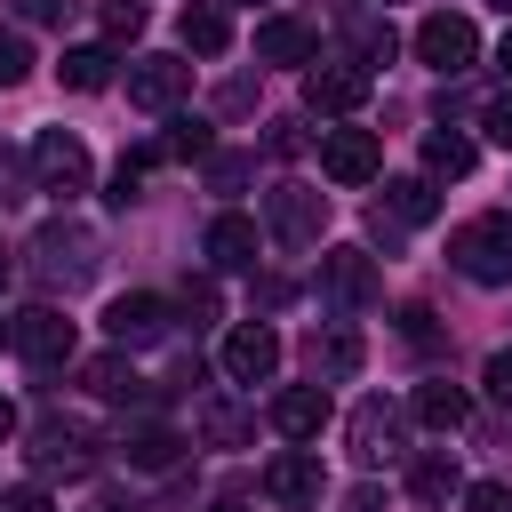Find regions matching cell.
Listing matches in <instances>:
<instances>
[{"label": "cell", "instance_id": "1", "mask_svg": "<svg viewBox=\"0 0 512 512\" xmlns=\"http://www.w3.org/2000/svg\"><path fill=\"white\" fill-rule=\"evenodd\" d=\"M96 264H104V248H96V232H88V224H72V216L40 224V232H32V248H24V272H32L48 296H80V288L96 280Z\"/></svg>", "mask_w": 512, "mask_h": 512}, {"label": "cell", "instance_id": "2", "mask_svg": "<svg viewBox=\"0 0 512 512\" xmlns=\"http://www.w3.org/2000/svg\"><path fill=\"white\" fill-rule=\"evenodd\" d=\"M448 264L464 272V280H480V288H504L512 280V216L496 208V216H464L456 232H448Z\"/></svg>", "mask_w": 512, "mask_h": 512}, {"label": "cell", "instance_id": "3", "mask_svg": "<svg viewBox=\"0 0 512 512\" xmlns=\"http://www.w3.org/2000/svg\"><path fill=\"white\" fill-rule=\"evenodd\" d=\"M376 296H384V272H376L368 248H328L320 256V304L328 312H368Z\"/></svg>", "mask_w": 512, "mask_h": 512}, {"label": "cell", "instance_id": "4", "mask_svg": "<svg viewBox=\"0 0 512 512\" xmlns=\"http://www.w3.org/2000/svg\"><path fill=\"white\" fill-rule=\"evenodd\" d=\"M88 144L72 136V128H40V144H32V184L40 192H56V200H72V192H88Z\"/></svg>", "mask_w": 512, "mask_h": 512}, {"label": "cell", "instance_id": "5", "mask_svg": "<svg viewBox=\"0 0 512 512\" xmlns=\"http://www.w3.org/2000/svg\"><path fill=\"white\" fill-rule=\"evenodd\" d=\"M8 344H16L32 368H64V360L80 352V328H72L56 304H32V312H16V320H8Z\"/></svg>", "mask_w": 512, "mask_h": 512}, {"label": "cell", "instance_id": "6", "mask_svg": "<svg viewBox=\"0 0 512 512\" xmlns=\"http://www.w3.org/2000/svg\"><path fill=\"white\" fill-rule=\"evenodd\" d=\"M96 424H80V416H40L32 424V472H88L96 464Z\"/></svg>", "mask_w": 512, "mask_h": 512}, {"label": "cell", "instance_id": "7", "mask_svg": "<svg viewBox=\"0 0 512 512\" xmlns=\"http://www.w3.org/2000/svg\"><path fill=\"white\" fill-rule=\"evenodd\" d=\"M416 56L440 72V80H456V72H472V56H480V32H472V16H424L416 24Z\"/></svg>", "mask_w": 512, "mask_h": 512}, {"label": "cell", "instance_id": "8", "mask_svg": "<svg viewBox=\"0 0 512 512\" xmlns=\"http://www.w3.org/2000/svg\"><path fill=\"white\" fill-rule=\"evenodd\" d=\"M264 224H272V240L312 248V240H320V224H328V192H312V184H272Z\"/></svg>", "mask_w": 512, "mask_h": 512}, {"label": "cell", "instance_id": "9", "mask_svg": "<svg viewBox=\"0 0 512 512\" xmlns=\"http://www.w3.org/2000/svg\"><path fill=\"white\" fill-rule=\"evenodd\" d=\"M344 440H352L360 464H392V456L408 448V408H392V400H360L352 424H344Z\"/></svg>", "mask_w": 512, "mask_h": 512}, {"label": "cell", "instance_id": "10", "mask_svg": "<svg viewBox=\"0 0 512 512\" xmlns=\"http://www.w3.org/2000/svg\"><path fill=\"white\" fill-rule=\"evenodd\" d=\"M192 96V64L184 56H136L128 64V104L136 112H176Z\"/></svg>", "mask_w": 512, "mask_h": 512}, {"label": "cell", "instance_id": "11", "mask_svg": "<svg viewBox=\"0 0 512 512\" xmlns=\"http://www.w3.org/2000/svg\"><path fill=\"white\" fill-rule=\"evenodd\" d=\"M368 88H376V72H368V64H312V72H304V104H312L320 120L360 112V104H368Z\"/></svg>", "mask_w": 512, "mask_h": 512}, {"label": "cell", "instance_id": "12", "mask_svg": "<svg viewBox=\"0 0 512 512\" xmlns=\"http://www.w3.org/2000/svg\"><path fill=\"white\" fill-rule=\"evenodd\" d=\"M320 168H328V184H368L384 168L376 128H320Z\"/></svg>", "mask_w": 512, "mask_h": 512}, {"label": "cell", "instance_id": "13", "mask_svg": "<svg viewBox=\"0 0 512 512\" xmlns=\"http://www.w3.org/2000/svg\"><path fill=\"white\" fill-rule=\"evenodd\" d=\"M104 336H112L120 352H136V344H160V336H168V296H152V288H136V296H112V312H104Z\"/></svg>", "mask_w": 512, "mask_h": 512}, {"label": "cell", "instance_id": "14", "mask_svg": "<svg viewBox=\"0 0 512 512\" xmlns=\"http://www.w3.org/2000/svg\"><path fill=\"white\" fill-rule=\"evenodd\" d=\"M216 360H224V376H232V384H264V376L280 368V336H272L264 320H240V328L224 336V352H216Z\"/></svg>", "mask_w": 512, "mask_h": 512}, {"label": "cell", "instance_id": "15", "mask_svg": "<svg viewBox=\"0 0 512 512\" xmlns=\"http://www.w3.org/2000/svg\"><path fill=\"white\" fill-rule=\"evenodd\" d=\"M272 432L320 440V432H328V384H288V392H272Z\"/></svg>", "mask_w": 512, "mask_h": 512}, {"label": "cell", "instance_id": "16", "mask_svg": "<svg viewBox=\"0 0 512 512\" xmlns=\"http://www.w3.org/2000/svg\"><path fill=\"white\" fill-rule=\"evenodd\" d=\"M320 488H328V472H320V456H304V448H288V456L264 464V496H272V504H320Z\"/></svg>", "mask_w": 512, "mask_h": 512}, {"label": "cell", "instance_id": "17", "mask_svg": "<svg viewBox=\"0 0 512 512\" xmlns=\"http://www.w3.org/2000/svg\"><path fill=\"white\" fill-rule=\"evenodd\" d=\"M192 424H200L208 448H248V440H256V416H248L232 392H208V400L192 408Z\"/></svg>", "mask_w": 512, "mask_h": 512}, {"label": "cell", "instance_id": "18", "mask_svg": "<svg viewBox=\"0 0 512 512\" xmlns=\"http://www.w3.org/2000/svg\"><path fill=\"white\" fill-rule=\"evenodd\" d=\"M312 24L304 16H264L256 24V64H312Z\"/></svg>", "mask_w": 512, "mask_h": 512}, {"label": "cell", "instance_id": "19", "mask_svg": "<svg viewBox=\"0 0 512 512\" xmlns=\"http://www.w3.org/2000/svg\"><path fill=\"white\" fill-rule=\"evenodd\" d=\"M200 256H208L216 272H248V264H256V224H248V216H216L208 240H200Z\"/></svg>", "mask_w": 512, "mask_h": 512}, {"label": "cell", "instance_id": "20", "mask_svg": "<svg viewBox=\"0 0 512 512\" xmlns=\"http://www.w3.org/2000/svg\"><path fill=\"white\" fill-rule=\"evenodd\" d=\"M416 424H432V432H464V424H472V392L448 384V376L416 384Z\"/></svg>", "mask_w": 512, "mask_h": 512}, {"label": "cell", "instance_id": "21", "mask_svg": "<svg viewBox=\"0 0 512 512\" xmlns=\"http://www.w3.org/2000/svg\"><path fill=\"white\" fill-rule=\"evenodd\" d=\"M208 152H216L208 120H184V112H176V120H168V128H160V136H152V144H144L136 160L152 168V160H208Z\"/></svg>", "mask_w": 512, "mask_h": 512}, {"label": "cell", "instance_id": "22", "mask_svg": "<svg viewBox=\"0 0 512 512\" xmlns=\"http://www.w3.org/2000/svg\"><path fill=\"white\" fill-rule=\"evenodd\" d=\"M376 216H392L400 232H408V224H432V216H440V192H432V176H400V184H384Z\"/></svg>", "mask_w": 512, "mask_h": 512}, {"label": "cell", "instance_id": "23", "mask_svg": "<svg viewBox=\"0 0 512 512\" xmlns=\"http://www.w3.org/2000/svg\"><path fill=\"white\" fill-rule=\"evenodd\" d=\"M80 384L96 392V400H144V376L128 368V352L112 344V352H96V360H80Z\"/></svg>", "mask_w": 512, "mask_h": 512}, {"label": "cell", "instance_id": "24", "mask_svg": "<svg viewBox=\"0 0 512 512\" xmlns=\"http://www.w3.org/2000/svg\"><path fill=\"white\" fill-rule=\"evenodd\" d=\"M176 40H184L192 56H224V48H232V16H224L216 0H200V8L176 16Z\"/></svg>", "mask_w": 512, "mask_h": 512}, {"label": "cell", "instance_id": "25", "mask_svg": "<svg viewBox=\"0 0 512 512\" xmlns=\"http://www.w3.org/2000/svg\"><path fill=\"white\" fill-rule=\"evenodd\" d=\"M408 496H416V504H448V496H464V472H456V456H448V448L416 456V464H408Z\"/></svg>", "mask_w": 512, "mask_h": 512}, {"label": "cell", "instance_id": "26", "mask_svg": "<svg viewBox=\"0 0 512 512\" xmlns=\"http://www.w3.org/2000/svg\"><path fill=\"white\" fill-rule=\"evenodd\" d=\"M120 456H128L136 472H168V464H184V440H176V432H160V424H144V432H128V440H120Z\"/></svg>", "mask_w": 512, "mask_h": 512}, {"label": "cell", "instance_id": "27", "mask_svg": "<svg viewBox=\"0 0 512 512\" xmlns=\"http://www.w3.org/2000/svg\"><path fill=\"white\" fill-rule=\"evenodd\" d=\"M64 88L72 96H96V88H112V48H64Z\"/></svg>", "mask_w": 512, "mask_h": 512}, {"label": "cell", "instance_id": "28", "mask_svg": "<svg viewBox=\"0 0 512 512\" xmlns=\"http://www.w3.org/2000/svg\"><path fill=\"white\" fill-rule=\"evenodd\" d=\"M312 376H360V336H352V328L312 336Z\"/></svg>", "mask_w": 512, "mask_h": 512}, {"label": "cell", "instance_id": "29", "mask_svg": "<svg viewBox=\"0 0 512 512\" xmlns=\"http://www.w3.org/2000/svg\"><path fill=\"white\" fill-rule=\"evenodd\" d=\"M424 168H432V176H472V136L432 128V136H424Z\"/></svg>", "mask_w": 512, "mask_h": 512}, {"label": "cell", "instance_id": "30", "mask_svg": "<svg viewBox=\"0 0 512 512\" xmlns=\"http://www.w3.org/2000/svg\"><path fill=\"white\" fill-rule=\"evenodd\" d=\"M24 192H32V160H24L16 144H0V216H8Z\"/></svg>", "mask_w": 512, "mask_h": 512}, {"label": "cell", "instance_id": "31", "mask_svg": "<svg viewBox=\"0 0 512 512\" xmlns=\"http://www.w3.org/2000/svg\"><path fill=\"white\" fill-rule=\"evenodd\" d=\"M24 72H32V40H24L16 24H0V88H16Z\"/></svg>", "mask_w": 512, "mask_h": 512}, {"label": "cell", "instance_id": "32", "mask_svg": "<svg viewBox=\"0 0 512 512\" xmlns=\"http://www.w3.org/2000/svg\"><path fill=\"white\" fill-rule=\"evenodd\" d=\"M248 176H256V160H248V152H208V184H216V192H240Z\"/></svg>", "mask_w": 512, "mask_h": 512}, {"label": "cell", "instance_id": "33", "mask_svg": "<svg viewBox=\"0 0 512 512\" xmlns=\"http://www.w3.org/2000/svg\"><path fill=\"white\" fill-rule=\"evenodd\" d=\"M392 24H376V16H360V64H392Z\"/></svg>", "mask_w": 512, "mask_h": 512}, {"label": "cell", "instance_id": "34", "mask_svg": "<svg viewBox=\"0 0 512 512\" xmlns=\"http://www.w3.org/2000/svg\"><path fill=\"white\" fill-rule=\"evenodd\" d=\"M104 200H112V208L144 200V160H120V168H112V184H104Z\"/></svg>", "mask_w": 512, "mask_h": 512}, {"label": "cell", "instance_id": "35", "mask_svg": "<svg viewBox=\"0 0 512 512\" xmlns=\"http://www.w3.org/2000/svg\"><path fill=\"white\" fill-rule=\"evenodd\" d=\"M104 32L112 40H136L144 32V0H104Z\"/></svg>", "mask_w": 512, "mask_h": 512}, {"label": "cell", "instance_id": "36", "mask_svg": "<svg viewBox=\"0 0 512 512\" xmlns=\"http://www.w3.org/2000/svg\"><path fill=\"white\" fill-rule=\"evenodd\" d=\"M480 384H488V400H496V408H512V344H504V352H488Z\"/></svg>", "mask_w": 512, "mask_h": 512}, {"label": "cell", "instance_id": "37", "mask_svg": "<svg viewBox=\"0 0 512 512\" xmlns=\"http://www.w3.org/2000/svg\"><path fill=\"white\" fill-rule=\"evenodd\" d=\"M464 512H512V488L504 480H472L464 488Z\"/></svg>", "mask_w": 512, "mask_h": 512}, {"label": "cell", "instance_id": "38", "mask_svg": "<svg viewBox=\"0 0 512 512\" xmlns=\"http://www.w3.org/2000/svg\"><path fill=\"white\" fill-rule=\"evenodd\" d=\"M480 128H488V144H504V152H512V96H496V104L480 112Z\"/></svg>", "mask_w": 512, "mask_h": 512}, {"label": "cell", "instance_id": "39", "mask_svg": "<svg viewBox=\"0 0 512 512\" xmlns=\"http://www.w3.org/2000/svg\"><path fill=\"white\" fill-rule=\"evenodd\" d=\"M0 512H56V504H48V488L24 480V488H0Z\"/></svg>", "mask_w": 512, "mask_h": 512}, {"label": "cell", "instance_id": "40", "mask_svg": "<svg viewBox=\"0 0 512 512\" xmlns=\"http://www.w3.org/2000/svg\"><path fill=\"white\" fill-rule=\"evenodd\" d=\"M72 8H80V0H24V16H32V24H64Z\"/></svg>", "mask_w": 512, "mask_h": 512}, {"label": "cell", "instance_id": "41", "mask_svg": "<svg viewBox=\"0 0 512 512\" xmlns=\"http://www.w3.org/2000/svg\"><path fill=\"white\" fill-rule=\"evenodd\" d=\"M264 144H272V152H304V128H296V120H272V136H264Z\"/></svg>", "mask_w": 512, "mask_h": 512}, {"label": "cell", "instance_id": "42", "mask_svg": "<svg viewBox=\"0 0 512 512\" xmlns=\"http://www.w3.org/2000/svg\"><path fill=\"white\" fill-rule=\"evenodd\" d=\"M184 312H192V320H208V312H216V288H208V280H192V288H184Z\"/></svg>", "mask_w": 512, "mask_h": 512}, {"label": "cell", "instance_id": "43", "mask_svg": "<svg viewBox=\"0 0 512 512\" xmlns=\"http://www.w3.org/2000/svg\"><path fill=\"white\" fill-rule=\"evenodd\" d=\"M344 512H384V488H376V480H360V488L344 496Z\"/></svg>", "mask_w": 512, "mask_h": 512}, {"label": "cell", "instance_id": "44", "mask_svg": "<svg viewBox=\"0 0 512 512\" xmlns=\"http://www.w3.org/2000/svg\"><path fill=\"white\" fill-rule=\"evenodd\" d=\"M400 328H408L416 344H432V312H424V304H408V312H400Z\"/></svg>", "mask_w": 512, "mask_h": 512}, {"label": "cell", "instance_id": "45", "mask_svg": "<svg viewBox=\"0 0 512 512\" xmlns=\"http://www.w3.org/2000/svg\"><path fill=\"white\" fill-rule=\"evenodd\" d=\"M8 432H16V400L0 392V440H8Z\"/></svg>", "mask_w": 512, "mask_h": 512}, {"label": "cell", "instance_id": "46", "mask_svg": "<svg viewBox=\"0 0 512 512\" xmlns=\"http://www.w3.org/2000/svg\"><path fill=\"white\" fill-rule=\"evenodd\" d=\"M496 64H504V80H512V32H504V40H496Z\"/></svg>", "mask_w": 512, "mask_h": 512}, {"label": "cell", "instance_id": "47", "mask_svg": "<svg viewBox=\"0 0 512 512\" xmlns=\"http://www.w3.org/2000/svg\"><path fill=\"white\" fill-rule=\"evenodd\" d=\"M208 512H240V504H232V496H224V504H208Z\"/></svg>", "mask_w": 512, "mask_h": 512}, {"label": "cell", "instance_id": "48", "mask_svg": "<svg viewBox=\"0 0 512 512\" xmlns=\"http://www.w3.org/2000/svg\"><path fill=\"white\" fill-rule=\"evenodd\" d=\"M0 288H8V256H0Z\"/></svg>", "mask_w": 512, "mask_h": 512}, {"label": "cell", "instance_id": "49", "mask_svg": "<svg viewBox=\"0 0 512 512\" xmlns=\"http://www.w3.org/2000/svg\"><path fill=\"white\" fill-rule=\"evenodd\" d=\"M488 8H504V16H512V0H488Z\"/></svg>", "mask_w": 512, "mask_h": 512}, {"label": "cell", "instance_id": "50", "mask_svg": "<svg viewBox=\"0 0 512 512\" xmlns=\"http://www.w3.org/2000/svg\"><path fill=\"white\" fill-rule=\"evenodd\" d=\"M96 512H120V504H96Z\"/></svg>", "mask_w": 512, "mask_h": 512}]
</instances>
